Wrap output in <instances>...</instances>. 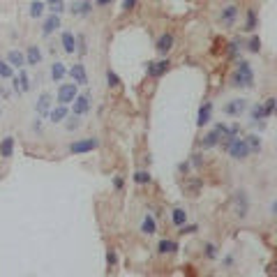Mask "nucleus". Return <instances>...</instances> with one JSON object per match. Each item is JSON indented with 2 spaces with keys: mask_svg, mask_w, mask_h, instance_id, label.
Masks as SVG:
<instances>
[{
  "mask_svg": "<svg viewBox=\"0 0 277 277\" xmlns=\"http://www.w3.org/2000/svg\"><path fill=\"white\" fill-rule=\"evenodd\" d=\"M231 86H236V88H252L254 86V72H252V65L247 60L236 62V72L231 74Z\"/></svg>",
  "mask_w": 277,
  "mask_h": 277,
  "instance_id": "f257e3e1",
  "label": "nucleus"
},
{
  "mask_svg": "<svg viewBox=\"0 0 277 277\" xmlns=\"http://www.w3.org/2000/svg\"><path fill=\"white\" fill-rule=\"evenodd\" d=\"M224 148H226V153H229L233 160H247V157H250V146H247V141L240 139V136H231L229 141L224 143Z\"/></svg>",
  "mask_w": 277,
  "mask_h": 277,
  "instance_id": "f03ea898",
  "label": "nucleus"
},
{
  "mask_svg": "<svg viewBox=\"0 0 277 277\" xmlns=\"http://www.w3.org/2000/svg\"><path fill=\"white\" fill-rule=\"evenodd\" d=\"M12 88L16 95H23V93H30L33 90V81H30V76L26 74V69L21 67L19 74L12 76Z\"/></svg>",
  "mask_w": 277,
  "mask_h": 277,
  "instance_id": "7ed1b4c3",
  "label": "nucleus"
},
{
  "mask_svg": "<svg viewBox=\"0 0 277 277\" xmlns=\"http://www.w3.org/2000/svg\"><path fill=\"white\" fill-rule=\"evenodd\" d=\"M233 213L240 220H245L247 213H250V199H247V194H245L243 189H238L236 194H233Z\"/></svg>",
  "mask_w": 277,
  "mask_h": 277,
  "instance_id": "20e7f679",
  "label": "nucleus"
},
{
  "mask_svg": "<svg viewBox=\"0 0 277 277\" xmlns=\"http://www.w3.org/2000/svg\"><path fill=\"white\" fill-rule=\"evenodd\" d=\"M100 146V141L97 139H81V141H74L72 146H69V153L72 155H86V153H93L95 148Z\"/></svg>",
  "mask_w": 277,
  "mask_h": 277,
  "instance_id": "39448f33",
  "label": "nucleus"
},
{
  "mask_svg": "<svg viewBox=\"0 0 277 277\" xmlns=\"http://www.w3.org/2000/svg\"><path fill=\"white\" fill-rule=\"evenodd\" d=\"M76 95H79V86H76L74 81L62 83L60 88H58V104H72Z\"/></svg>",
  "mask_w": 277,
  "mask_h": 277,
  "instance_id": "423d86ee",
  "label": "nucleus"
},
{
  "mask_svg": "<svg viewBox=\"0 0 277 277\" xmlns=\"http://www.w3.org/2000/svg\"><path fill=\"white\" fill-rule=\"evenodd\" d=\"M250 109V104H247V100H243V97H238V100H231L226 107H224V113L231 115V118H240V115L245 113Z\"/></svg>",
  "mask_w": 277,
  "mask_h": 277,
  "instance_id": "0eeeda50",
  "label": "nucleus"
},
{
  "mask_svg": "<svg viewBox=\"0 0 277 277\" xmlns=\"http://www.w3.org/2000/svg\"><path fill=\"white\" fill-rule=\"evenodd\" d=\"M90 93H83V95H76L74 102H72V113L74 115H86L90 111Z\"/></svg>",
  "mask_w": 277,
  "mask_h": 277,
  "instance_id": "6e6552de",
  "label": "nucleus"
},
{
  "mask_svg": "<svg viewBox=\"0 0 277 277\" xmlns=\"http://www.w3.org/2000/svg\"><path fill=\"white\" fill-rule=\"evenodd\" d=\"M169 65H171L169 60H150L148 65H146V72H148V76H153V79H160L162 74H166Z\"/></svg>",
  "mask_w": 277,
  "mask_h": 277,
  "instance_id": "1a4fd4ad",
  "label": "nucleus"
},
{
  "mask_svg": "<svg viewBox=\"0 0 277 277\" xmlns=\"http://www.w3.org/2000/svg\"><path fill=\"white\" fill-rule=\"evenodd\" d=\"M69 76H72V81L76 86H88V72H86V67H83L81 62H76V65L69 67Z\"/></svg>",
  "mask_w": 277,
  "mask_h": 277,
  "instance_id": "9d476101",
  "label": "nucleus"
},
{
  "mask_svg": "<svg viewBox=\"0 0 277 277\" xmlns=\"http://www.w3.org/2000/svg\"><path fill=\"white\" fill-rule=\"evenodd\" d=\"M173 35L171 33H164V35H160L157 37V42H155V49H157V54H162V55H166L173 49Z\"/></svg>",
  "mask_w": 277,
  "mask_h": 277,
  "instance_id": "9b49d317",
  "label": "nucleus"
},
{
  "mask_svg": "<svg viewBox=\"0 0 277 277\" xmlns=\"http://www.w3.org/2000/svg\"><path fill=\"white\" fill-rule=\"evenodd\" d=\"M49 111H51V95L42 93L40 100L35 102V113L40 115V118H44V115H49Z\"/></svg>",
  "mask_w": 277,
  "mask_h": 277,
  "instance_id": "f8f14e48",
  "label": "nucleus"
},
{
  "mask_svg": "<svg viewBox=\"0 0 277 277\" xmlns=\"http://www.w3.org/2000/svg\"><path fill=\"white\" fill-rule=\"evenodd\" d=\"M69 12L74 14V16H88L93 12V2L90 0H76V2H72Z\"/></svg>",
  "mask_w": 277,
  "mask_h": 277,
  "instance_id": "ddd939ff",
  "label": "nucleus"
},
{
  "mask_svg": "<svg viewBox=\"0 0 277 277\" xmlns=\"http://www.w3.org/2000/svg\"><path fill=\"white\" fill-rule=\"evenodd\" d=\"M60 44H62V51L65 54H74L76 51V35L72 30H65L60 35Z\"/></svg>",
  "mask_w": 277,
  "mask_h": 277,
  "instance_id": "4468645a",
  "label": "nucleus"
},
{
  "mask_svg": "<svg viewBox=\"0 0 277 277\" xmlns=\"http://www.w3.org/2000/svg\"><path fill=\"white\" fill-rule=\"evenodd\" d=\"M58 28H60V14H51V16L44 21V26H42V35L49 37V35H54Z\"/></svg>",
  "mask_w": 277,
  "mask_h": 277,
  "instance_id": "2eb2a0df",
  "label": "nucleus"
},
{
  "mask_svg": "<svg viewBox=\"0 0 277 277\" xmlns=\"http://www.w3.org/2000/svg\"><path fill=\"white\" fill-rule=\"evenodd\" d=\"M222 26H226V28H231L233 23H236V19H238V7L236 5H229V7H224L222 9Z\"/></svg>",
  "mask_w": 277,
  "mask_h": 277,
  "instance_id": "dca6fc26",
  "label": "nucleus"
},
{
  "mask_svg": "<svg viewBox=\"0 0 277 277\" xmlns=\"http://www.w3.org/2000/svg\"><path fill=\"white\" fill-rule=\"evenodd\" d=\"M7 62H9L14 69L26 67V54H21V51H16V49H14V51H9V54H7Z\"/></svg>",
  "mask_w": 277,
  "mask_h": 277,
  "instance_id": "f3484780",
  "label": "nucleus"
},
{
  "mask_svg": "<svg viewBox=\"0 0 277 277\" xmlns=\"http://www.w3.org/2000/svg\"><path fill=\"white\" fill-rule=\"evenodd\" d=\"M67 104H58V107L55 109H51V111H49V120L51 122H62L65 120V118H67Z\"/></svg>",
  "mask_w": 277,
  "mask_h": 277,
  "instance_id": "a211bd4d",
  "label": "nucleus"
},
{
  "mask_svg": "<svg viewBox=\"0 0 277 277\" xmlns=\"http://www.w3.org/2000/svg\"><path fill=\"white\" fill-rule=\"evenodd\" d=\"M40 62H42L40 47H28V51H26V65H30V67H37Z\"/></svg>",
  "mask_w": 277,
  "mask_h": 277,
  "instance_id": "6ab92c4d",
  "label": "nucleus"
},
{
  "mask_svg": "<svg viewBox=\"0 0 277 277\" xmlns=\"http://www.w3.org/2000/svg\"><path fill=\"white\" fill-rule=\"evenodd\" d=\"M210 113H213V104H210V102H206V104L199 109V115H196V125H199V127L208 125V122H210Z\"/></svg>",
  "mask_w": 277,
  "mask_h": 277,
  "instance_id": "aec40b11",
  "label": "nucleus"
},
{
  "mask_svg": "<svg viewBox=\"0 0 277 277\" xmlns=\"http://www.w3.org/2000/svg\"><path fill=\"white\" fill-rule=\"evenodd\" d=\"M14 155V136H5V139H0V157H9Z\"/></svg>",
  "mask_w": 277,
  "mask_h": 277,
  "instance_id": "412c9836",
  "label": "nucleus"
},
{
  "mask_svg": "<svg viewBox=\"0 0 277 277\" xmlns=\"http://www.w3.org/2000/svg\"><path fill=\"white\" fill-rule=\"evenodd\" d=\"M141 233L143 236H153V233H157V222L153 215H146L141 220Z\"/></svg>",
  "mask_w": 277,
  "mask_h": 277,
  "instance_id": "4be33fe9",
  "label": "nucleus"
},
{
  "mask_svg": "<svg viewBox=\"0 0 277 277\" xmlns=\"http://www.w3.org/2000/svg\"><path fill=\"white\" fill-rule=\"evenodd\" d=\"M65 76H67V67H65V62H54V65H51V79H54L55 83H60Z\"/></svg>",
  "mask_w": 277,
  "mask_h": 277,
  "instance_id": "5701e85b",
  "label": "nucleus"
},
{
  "mask_svg": "<svg viewBox=\"0 0 277 277\" xmlns=\"http://www.w3.org/2000/svg\"><path fill=\"white\" fill-rule=\"evenodd\" d=\"M157 252L160 254H173V252H178V243H173L169 238H162L160 245H157Z\"/></svg>",
  "mask_w": 277,
  "mask_h": 277,
  "instance_id": "b1692460",
  "label": "nucleus"
},
{
  "mask_svg": "<svg viewBox=\"0 0 277 277\" xmlns=\"http://www.w3.org/2000/svg\"><path fill=\"white\" fill-rule=\"evenodd\" d=\"M257 28H259L257 12H254V9H247V16H245V28H243V30H247V33H254Z\"/></svg>",
  "mask_w": 277,
  "mask_h": 277,
  "instance_id": "393cba45",
  "label": "nucleus"
},
{
  "mask_svg": "<svg viewBox=\"0 0 277 277\" xmlns=\"http://www.w3.org/2000/svg\"><path fill=\"white\" fill-rule=\"evenodd\" d=\"M217 143H220V136H217V132L213 129V132H208V134L201 139V148L203 150H208V148H215Z\"/></svg>",
  "mask_w": 277,
  "mask_h": 277,
  "instance_id": "a878e982",
  "label": "nucleus"
},
{
  "mask_svg": "<svg viewBox=\"0 0 277 277\" xmlns=\"http://www.w3.org/2000/svg\"><path fill=\"white\" fill-rule=\"evenodd\" d=\"M215 132H217V136H220V143H222V146L229 141L231 136H233V134H231V129H229V125H224V122H217Z\"/></svg>",
  "mask_w": 277,
  "mask_h": 277,
  "instance_id": "bb28decb",
  "label": "nucleus"
},
{
  "mask_svg": "<svg viewBox=\"0 0 277 277\" xmlns=\"http://www.w3.org/2000/svg\"><path fill=\"white\" fill-rule=\"evenodd\" d=\"M44 9H47V5H44L42 0H33V2H30V7H28V14H30L33 19H40L42 14H44Z\"/></svg>",
  "mask_w": 277,
  "mask_h": 277,
  "instance_id": "cd10ccee",
  "label": "nucleus"
},
{
  "mask_svg": "<svg viewBox=\"0 0 277 277\" xmlns=\"http://www.w3.org/2000/svg\"><path fill=\"white\" fill-rule=\"evenodd\" d=\"M266 118V111H264V104H254V107L250 109V120L252 122H259Z\"/></svg>",
  "mask_w": 277,
  "mask_h": 277,
  "instance_id": "c85d7f7f",
  "label": "nucleus"
},
{
  "mask_svg": "<svg viewBox=\"0 0 277 277\" xmlns=\"http://www.w3.org/2000/svg\"><path fill=\"white\" fill-rule=\"evenodd\" d=\"M245 141H247V146H250V153H259V150H261V146H264L261 136H257V134H250Z\"/></svg>",
  "mask_w": 277,
  "mask_h": 277,
  "instance_id": "c756f323",
  "label": "nucleus"
},
{
  "mask_svg": "<svg viewBox=\"0 0 277 277\" xmlns=\"http://www.w3.org/2000/svg\"><path fill=\"white\" fill-rule=\"evenodd\" d=\"M47 9L51 14H62V12H65V0H49Z\"/></svg>",
  "mask_w": 277,
  "mask_h": 277,
  "instance_id": "7c9ffc66",
  "label": "nucleus"
},
{
  "mask_svg": "<svg viewBox=\"0 0 277 277\" xmlns=\"http://www.w3.org/2000/svg\"><path fill=\"white\" fill-rule=\"evenodd\" d=\"M171 220H173V224H176V226H180V224L187 222V213H185L183 208H176L173 213H171Z\"/></svg>",
  "mask_w": 277,
  "mask_h": 277,
  "instance_id": "2f4dec72",
  "label": "nucleus"
},
{
  "mask_svg": "<svg viewBox=\"0 0 277 277\" xmlns=\"http://www.w3.org/2000/svg\"><path fill=\"white\" fill-rule=\"evenodd\" d=\"M14 76V67L7 60H0V79H12Z\"/></svg>",
  "mask_w": 277,
  "mask_h": 277,
  "instance_id": "473e14b6",
  "label": "nucleus"
},
{
  "mask_svg": "<svg viewBox=\"0 0 277 277\" xmlns=\"http://www.w3.org/2000/svg\"><path fill=\"white\" fill-rule=\"evenodd\" d=\"M107 83L111 88H120V76L115 74L113 69H107Z\"/></svg>",
  "mask_w": 277,
  "mask_h": 277,
  "instance_id": "72a5a7b5",
  "label": "nucleus"
},
{
  "mask_svg": "<svg viewBox=\"0 0 277 277\" xmlns=\"http://www.w3.org/2000/svg\"><path fill=\"white\" fill-rule=\"evenodd\" d=\"M132 178H134L136 185H148L150 183V173H148V171H136Z\"/></svg>",
  "mask_w": 277,
  "mask_h": 277,
  "instance_id": "f704fd0d",
  "label": "nucleus"
},
{
  "mask_svg": "<svg viewBox=\"0 0 277 277\" xmlns=\"http://www.w3.org/2000/svg\"><path fill=\"white\" fill-rule=\"evenodd\" d=\"M247 49H250L252 54H259V51H261V40H259V35H252L250 42H247Z\"/></svg>",
  "mask_w": 277,
  "mask_h": 277,
  "instance_id": "c9c22d12",
  "label": "nucleus"
},
{
  "mask_svg": "<svg viewBox=\"0 0 277 277\" xmlns=\"http://www.w3.org/2000/svg\"><path fill=\"white\" fill-rule=\"evenodd\" d=\"M65 127H67V132H74V129L81 127V115H72L67 122H65Z\"/></svg>",
  "mask_w": 277,
  "mask_h": 277,
  "instance_id": "e433bc0d",
  "label": "nucleus"
},
{
  "mask_svg": "<svg viewBox=\"0 0 277 277\" xmlns=\"http://www.w3.org/2000/svg\"><path fill=\"white\" fill-rule=\"evenodd\" d=\"M275 97H268V100H266V104H264V111H266V118H271L273 113H275Z\"/></svg>",
  "mask_w": 277,
  "mask_h": 277,
  "instance_id": "4c0bfd02",
  "label": "nucleus"
},
{
  "mask_svg": "<svg viewBox=\"0 0 277 277\" xmlns=\"http://www.w3.org/2000/svg\"><path fill=\"white\" fill-rule=\"evenodd\" d=\"M217 254H220V252H217V245L215 243H206V257L217 259Z\"/></svg>",
  "mask_w": 277,
  "mask_h": 277,
  "instance_id": "58836bf2",
  "label": "nucleus"
},
{
  "mask_svg": "<svg viewBox=\"0 0 277 277\" xmlns=\"http://www.w3.org/2000/svg\"><path fill=\"white\" fill-rule=\"evenodd\" d=\"M115 264H118V254H115V250H109L107 252V266L109 268H113Z\"/></svg>",
  "mask_w": 277,
  "mask_h": 277,
  "instance_id": "ea45409f",
  "label": "nucleus"
},
{
  "mask_svg": "<svg viewBox=\"0 0 277 277\" xmlns=\"http://www.w3.org/2000/svg\"><path fill=\"white\" fill-rule=\"evenodd\" d=\"M196 231H199V226H196V224H180V233H196Z\"/></svg>",
  "mask_w": 277,
  "mask_h": 277,
  "instance_id": "a19ab883",
  "label": "nucleus"
},
{
  "mask_svg": "<svg viewBox=\"0 0 277 277\" xmlns=\"http://www.w3.org/2000/svg\"><path fill=\"white\" fill-rule=\"evenodd\" d=\"M229 55H231V58H236V55H238V42H231V44H229Z\"/></svg>",
  "mask_w": 277,
  "mask_h": 277,
  "instance_id": "79ce46f5",
  "label": "nucleus"
},
{
  "mask_svg": "<svg viewBox=\"0 0 277 277\" xmlns=\"http://www.w3.org/2000/svg\"><path fill=\"white\" fill-rule=\"evenodd\" d=\"M42 127H44V122H42V118L37 115V118H35V122H33V129H35V132H42Z\"/></svg>",
  "mask_w": 277,
  "mask_h": 277,
  "instance_id": "37998d69",
  "label": "nucleus"
},
{
  "mask_svg": "<svg viewBox=\"0 0 277 277\" xmlns=\"http://www.w3.org/2000/svg\"><path fill=\"white\" fill-rule=\"evenodd\" d=\"M134 5H136V0H125V2H122V9H134Z\"/></svg>",
  "mask_w": 277,
  "mask_h": 277,
  "instance_id": "c03bdc74",
  "label": "nucleus"
},
{
  "mask_svg": "<svg viewBox=\"0 0 277 277\" xmlns=\"http://www.w3.org/2000/svg\"><path fill=\"white\" fill-rule=\"evenodd\" d=\"M178 171H180V173H187V171H189V164L187 162H180V164H178Z\"/></svg>",
  "mask_w": 277,
  "mask_h": 277,
  "instance_id": "a18cd8bd",
  "label": "nucleus"
},
{
  "mask_svg": "<svg viewBox=\"0 0 277 277\" xmlns=\"http://www.w3.org/2000/svg\"><path fill=\"white\" fill-rule=\"evenodd\" d=\"M192 164L199 169V166H201V155H192Z\"/></svg>",
  "mask_w": 277,
  "mask_h": 277,
  "instance_id": "49530a36",
  "label": "nucleus"
},
{
  "mask_svg": "<svg viewBox=\"0 0 277 277\" xmlns=\"http://www.w3.org/2000/svg\"><path fill=\"white\" fill-rule=\"evenodd\" d=\"M113 0H95V5H100V7H107V5H111Z\"/></svg>",
  "mask_w": 277,
  "mask_h": 277,
  "instance_id": "de8ad7c7",
  "label": "nucleus"
},
{
  "mask_svg": "<svg viewBox=\"0 0 277 277\" xmlns=\"http://www.w3.org/2000/svg\"><path fill=\"white\" fill-rule=\"evenodd\" d=\"M113 187L115 189H122V178H115V180H113Z\"/></svg>",
  "mask_w": 277,
  "mask_h": 277,
  "instance_id": "09e8293b",
  "label": "nucleus"
},
{
  "mask_svg": "<svg viewBox=\"0 0 277 277\" xmlns=\"http://www.w3.org/2000/svg\"><path fill=\"white\" fill-rule=\"evenodd\" d=\"M224 266H226V268H231V266H233V257H226V259H224Z\"/></svg>",
  "mask_w": 277,
  "mask_h": 277,
  "instance_id": "8fccbe9b",
  "label": "nucleus"
},
{
  "mask_svg": "<svg viewBox=\"0 0 277 277\" xmlns=\"http://www.w3.org/2000/svg\"><path fill=\"white\" fill-rule=\"evenodd\" d=\"M0 115H2V109H0Z\"/></svg>",
  "mask_w": 277,
  "mask_h": 277,
  "instance_id": "3c124183",
  "label": "nucleus"
}]
</instances>
